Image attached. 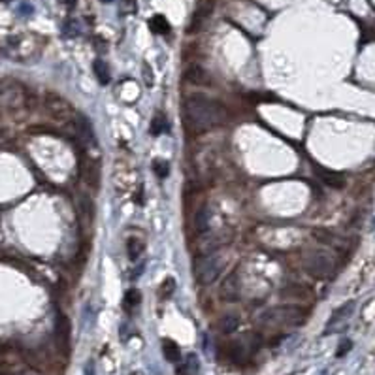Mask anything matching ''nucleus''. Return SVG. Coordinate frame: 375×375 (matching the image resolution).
Masks as SVG:
<instances>
[{
  "label": "nucleus",
  "mask_w": 375,
  "mask_h": 375,
  "mask_svg": "<svg viewBox=\"0 0 375 375\" xmlns=\"http://www.w3.org/2000/svg\"><path fill=\"white\" fill-rule=\"evenodd\" d=\"M183 119L190 130L204 132L222 125L228 119V111L221 102L204 94H190L183 102Z\"/></svg>",
  "instance_id": "nucleus-1"
},
{
  "label": "nucleus",
  "mask_w": 375,
  "mask_h": 375,
  "mask_svg": "<svg viewBox=\"0 0 375 375\" xmlns=\"http://www.w3.org/2000/svg\"><path fill=\"white\" fill-rule=\"evenodd\" d=\"M224 270V256L219 249H211L194 260V279L200 285H211Z\"/></svg>",
  "instance_id": "nucleus-2"
},
{
  "label": "nucleus",
  "mask_w": 375,
  "mask_h": 375,
  "mask_svg": "<svg viewBox=\"0 0 375 375\" xmlns=\"http://www.w3.org/2000/svg\"><path fill=\"white\" fill-rule=\"evenodd\" d=\"M307 313L304 307L298 306H281L268 309L264 315L260 317V323L268 326H300L306 323Z\"/></svg>",
  "instance_id": "nucleus-3"
},
{
  "label": "nucleus",
  "mask_w": 375,
  "mask_h": 375,
  "mask_svg": "<svg viewBox=\"0 0 375 375\" xmlns=\"http://www.w3.org/2000/svg\"><path fill=\"white\" fill-rule=\"evenodd\" d=\"M304 270L315 279H328L336 270V260L326 251H309L304 256Z\"/></svg>",
  "instance_id": "nucleus-4"
},
{
  "label": "nucleus",
  "mask_w": 375,
  "mask_h": 375,
  "mask_svg": "<svg viewBox=\"0 0 375 375\" xmlns=\"http://www.w3.org/2000/svg\"><path fill=\"white\" fill-rule=\"evenodd\" d=\"M45 108H47L49 113H51L53 117H57V119L68 121V119H72V117H76L72 106H70L64 98L57 96V94H47V96H45Z\"/></svg>",
  "instance_id": "nucleus-5"
},
{
  "label": "nucleus",
  "mask_w": 375,
  "mask_h": 375,
  "mask_svg": "<svg viewBox=\"0 0 375 375\" xmlns=\"http://www.w3.org/2000/svg\"><path fill=\"white\" fill-rule=\"evenodd\" d=\"M353 309H355V302H353V300H351V302H345L341 307H338V309L332 313V317L328 319L324 334H332V332L341 330V328H343V324H345V321L353 315Z\"/></svg>",
  "instance_id": "nucleus-6"
},
{
  "label": "nucleus",
  "mask_w": 375,
  "mask_h": 375,
  "mask_svg": "<svg viewBox=\"0 0 375 375\" xmlns=\"http://www.w3.org/2000/svg\"><path fill=\"white\" fill-rule=\"evenodd\" d=\"M219 294L224 302H236L239 296V281H238V272H232L224 277V281L221 283Z\"/></svg>",
  "instance_id": "nucleus-7"
},
{
  "label": "nucleus",
  "mask_w": 375,
  "mask_h": 375,
  "mask_svg": "<svg viewBox=\"0 0 375 375\" xmlns=\"http://www.w3.org/2000/svg\"><path fill=\"white\" fill-rule=\"evenodd\" d=\"M211 219H213L211 209H209L207 205H202V207L196 211V215H194V228H196L198 234H204V232L209 230Z\"/></svg>",
  "instance_id": "nucleus-8"
},
{
  "label": "nucleus",
  "mask_w": 375,
  "mask_h": 375,
  "mask_svg": "<svg viewBox=\"0 0 375 375\" xmlns=\"http://www.w3.org/2000/svg\"><path fill=\"white\" fill-rule=\"evenodd\" d=\"M168 130H170V121H168V117H166L162 111H159V113L153 117V121H151L149 134L157 138V136H162V134L168 132Z\"/></svg>",
  "instance_id": "nucleus-9"
},
{
  "label": "nucleus",
  "mask_w": 375,
  "mask_h": 375,
  "mask_svg": "<svg viewBox=\"0 0 375 375\" xmlns=\"http://www.w3.org/2000/svg\"><path fill=\"white\" fill-rule=\"evenodd\" d=\"M319 178L323 179L324 183H326L328 187H332V188H343V187H345V178H343L341 174H338V172L321 170V176H319Z\"/></svg>",
  "instance_id": "nucleus-10"
},
{
  "label": "nucleus",
  "mask_w": 375,
  "mask_h": 375,
  "mask_svg": "<svg viewBox=\"0 0 375 375\" xmlns=\"http://www.w3.org/2000/svg\"><path fill=\"white\" fill-rule=\"evenodd\" d=\"M93 72L100 85H108V83H110V79H111L110 68H108V64H106L102 59H96L93 62Z\"/></svg>",
  "instance_id": "nucleus-11"
},
{
  "label": "nucleus",
  "mask_w": 375,
  "mask_h": 375,
  "mask_svg": "<svg viewBox=\"0 0 375 375\" xmlns=\"http://www.w3.org/2000/svg\"><path fill=\"white\" fill-rule=\"evenodd\" d=\"M185 79H187L188 83H192V85H205V83L209 81V77H207V74H205V70L198 68V66L188 68L187 72H185Z\"/></svg>",
  "instance_id": "nucleus-12"
},
{
  "label": "nucleus",
  "mask_w": 375,
  "mask_h": 375,
  "mask_svg": "<svg viewBox=\"0 0 375 375\" xmlns=\"http://www.w3.org/2000/svg\"><path fill=\"white\" fill-rule=\"evenodd\" d=\"M149 28H151V32H155V34H168L170 32V23H168V19L164 17V15H153V17L149 19Z\"/></svg>",
  "instance_id": "nucleus-13"
},
{
  "label": "nucleus",
  "mask_w": 375,
  "mask_h": 375,
  "mask_svg": "<svg viewBox=\"0 0 375 375\" xmlns=\"http://www.w3.org/2000/svg\"><path fill=\"white\" fill-rule=\"evenodd\" d=\"M200 370V362H198L196 355H187L183 366L179 368V375H196Z\"/></svg>",
  "instance_id": "nucleus-14"
},
{
  "label": "nucleus",
  "mask_w": 375,
  "mask_h": 375,
  "mask_svg": "<svg viewBox=\"0 0 375 375\" xmlns=\"http://www.w3.org/2000/svg\"><path fill=\"white\" fill-rule=\"evenodd\" d=\"M162 351L168 362H179L181 360V351H179L178 343H174L172 340H166L162 343Z\"/></svg>",
  "instance_id": "nucleus-15"
},
{
  "label": "nucleus",
  "mask_w": 375,
  "mask_h": 375,
  "mask_svg": "<svg viewBox=\"0 0 375 375\" xmlns=\"http://www.w3.org/2000/svg\"><path fill=\"white\" fill-rule=\"evenodd\" d=\"M127 251H128V258L132 260V262H136L138 258L142 256V251H144V243L140 241L138 238H128L127 239Z\"/></svg>",
  "instance_id": "nucleus-16"
},
{
  "label": "nucleus",
  "mask_w": 375,
  "mask_h": 375,
  "mask_svg": "<svg viewBox=\"0 0 375 375\" xmlns=\"http://www.w3.org/2000/svg\"><path fill=\"white\" fill-rule=\"evenodd\" d=\"M238 326H239V319L236 315H224L221 321H219V328H221V332H224V334L236 332Z\"/></svg>",
  "instance_id": "nucleus-17"
},
{
  "label": "nucleus",
  "mask_w": 375,
  "mask_h": 375,
  "mask_svg": "<svg viewBox=\"0 0 375 375\" xmlns=\"http://www.w3.org/2000/svg\"><path fill=\"white\" fill-rule=\"evenodd\" d=\"M151 168H153L155 176L159 179H166L170 176V162L164 161V159H155L153 164H151Z\"/></svg>",
  "instance_id": "nucleus-18"
},
{
  "label": "nucleus",
  "mask_w": 375,
  "mask_h": 375,
  "mask_svg": "<svg viewBox=\"0 0 375 375\" xmlns=\"http://www.w3.org/2000/svg\"><path fill=\"white\" fill-rule=\"evenodd\" d=\"M140 302H142V294H140V290L128 289L127 294H125V298H123V304H125V307H127L128 311H130V309H134Z\"/></svg>",
  "instance_id": "nucleus-19"
},
{
  "label": "nucleus",
  "mask_w": 375,
  "mask_h": 375,
  "mask_svg": "<svg viewBox=\"0 0 375 375\" xmlns=\"http://www.w3.org/2000/svg\"><path fill=\"white\" fill-rule=\"evenodd\" d=\"M57 336H59L60 343H68L70 324H68V321H66L64 317H59V321H57Z\"/></svg>",
  "instance_id": "nucleus-20"
},
{
  "label": "nucleus",
  "mask_w": 375,
  "mask_h": 375,
  "mask_svg": "<svg viewBox=\"0 0 375 375\" xmlns=\"http://www.w3.org/2000/svg\"><path fill=\"white\" fill-rule=\"evenodd\" d=\"M292 296V298H306V294H309L307 292V289H304V287H300V285H289V287H285L283 289V296Z\"/></svg>",
  "instance_id": "nucleus-21"
},
{
  "label": "nucleus",
  "mask_w": 375,
  "mask_h": 375,
  "mask_svg": "<svg viewBox=\"0 0 375 375\" xmlns=\"http://www.w3.org/2000/svg\"><path fill=\"white\" fill-rule=\"evenodd\" d=\"M174 290H176V281H174V277H166L164 279V283L161 285V296H172L174 294Z\"/></svg>",
  "instance_id": "nucleus-22"
},
{
  "label": "nucleus",
  "mask_w": 375,
  "mask_h": 375,
  "mask_svg": "<svg viewBox=\"0 0 375 375\" xmlns=\"http://www.w3.org/2000/svg\"><path fill=\"white\" fill-rule=\"evenodd\" d=\"M142 77H144V81H145V85H147V87L155 85V74H153V70H151V66H149L147 62H144V64H142Z\"/></svg>",
  "instance_id": "nucleus-23"
},
{
  "label": "nucleus",
  "mask_w": 375,
  "mask_h": 375,
  "mask_svg": "<svg viewBox=\"0 0 375 375\" xmlns=\"http://www.w3.org/2000/svg\"><path fill=\"white\" fill-rule=\"evenodd\" d=\"M138 8L136 0H121V13L123 15H130V13H134Z\"/></svg>",
  "instance_id": "nucleus-24"
},
{
  "label": "nucleus",
  "mask_w": 375,
  "mask_h": 375,
  "mask_svg": "<svg viewBox=\"0 0 375 375\" xmlns=\"http://www.w3.org/2000/svg\"><path fill=\"white\" fill-rule=\"evenodd\" d=\"M353 349V343H351V340H343L340 343V347H338V351H336V357L341 358V357H345L349 351Z\"/></svg>",
  "instance_id": "nucleus-25"
},
{
  "label": "nucleus",
  "mask_w": 375,
  "mask_h": 375,
  "mask_svg": "<svg viewBox=\"0 0 375 375\" xmlns=\"http://www.w3.org/2000/svg\"><path fill=\"white\" fill-rule=\"evenodd\" d=\"M62 32L66 36H77L79 34V26H77L76 21H68V23L64 25V28H62Z\"/></svg>",
  "instance_id": "nucleus-26"
},
{
  "label": "nucleus",
  "mask_w": 375,
  "mask_h": 375,
  "mask_svg": "<svg viewBox=\"0 0 375 375\" xmlns=\"http://www.w3.org/2000/svg\"><path fill=\"white\" fill-rule=\"evenodd\" d=\"M60 2H62L66 8H74V6L77 4V0H60Z\"/></svg>",
  "instance_id": "nucleus-27"
},
{
  "label": "nucleus",
  "mask_w": 375,
  "mask_h": 375,
  "mask_svg": "<svg viewBox=\"0 0 375 375\" xmlns=\"http://www.w3.org/2000/svg\"><path fill=\"white\" fill-rule=\"evenodd\" d=\"M85 375H94V374H93V368H91V366H87V372H85Z\"/></svg>",
  "instance_id": "nucleus-28"
},
{
  "label": "nucleus",
  "mask_w": 375,
  "mask_h": 375,
  "mask_svg": "<svg viewBox=\"0 0 375 375\" xmlns=\"http://www.w3.org/2000/svg\"><path fill=\"white\" fill-rule=\"evenodd\" d=\"M100 2H104V4H108V2H111V0H100Z\"/></svg>",
  "instance_id": "nucleus-29"
},
{
  "label": "nucleus",
  "mask_w": 375,
  "mask_h": 375,
  "mask_svg": "<svg viewBox=\"0 0 375 375\" xmlns=\"http://www.w3.org/2000/svg\"><path fill=\"white\" fill-rule=\"evenodd\" d=\"M2 2H11V0H2Z\"/></svg>",
  "instance_id": "nucleus-30"
}]
</instances>
